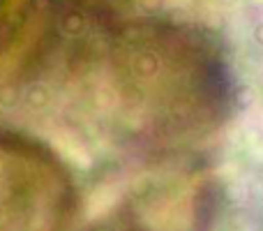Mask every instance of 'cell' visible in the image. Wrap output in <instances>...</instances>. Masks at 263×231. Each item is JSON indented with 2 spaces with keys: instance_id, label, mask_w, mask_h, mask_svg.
<instances>
[{
  "instance_id": "1",
  "label": "cell",
  "mask_w": 263,
  "mask_h": 231,
  "mask_svg": "<svg viewBox=\"0 0 263 231\" xmlns=\"http://www.w3.org/2000/svg\"><path fill=\"white\" fill-rule=\"evenodd\" d=\"M77 194L49 148L0 132V231H69Z\"/></svg>"
}]
</instances>
